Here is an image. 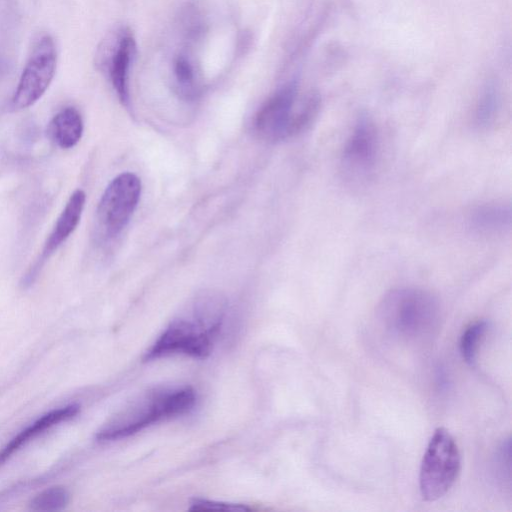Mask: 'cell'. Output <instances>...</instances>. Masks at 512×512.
Here are the masks:
<instances>
[{
	"label": "cell",
	"mask_w": 512,
	"mask_h": 512,
	"mask_svg": "<svg viewBox=\"0 0 512 512\" xmlns=\"http://www.w3.org/2000/svg\"><path fill=\"white\" fill-rule=\"evenodd\" d=\"M226 300L219 294L204 293L190 307L174 318L150 349L146 361L171 354L194 358L207 357L222 328Z\"/></svg>",
	"instance_id": "1"
},
{
	"label": "cell",
	"mask_w": 512,
	"mask_h": 512,
	"mask_svg": "<svg viewBox=\"0 0 512 512\" xmlns=\"http://www.w3.org/2000/svg\"><path fill=\"white\" fill-rule=\"evenodd\" d=\"M377 315L386 332L397 339L414 342L433 333L439 322L440 307L430 292L404 287L385 294Z\"/></svg>",
	"instance_id": "2"
},
{
	"label": "cell",
	"mask_w": 512,
	"mask_h": 512,
	"mask_svg": "<svg viewBox=\"0 0 512 512\" xmlns=\"http://www.w3.org/2000/svg\"><path fill=\"white\" fill-rule=\"evenodd\" d=\"M195 400V392L189 386L150 390L124 408L96 438L114 441L128 437L163 419L188 412Z\"/></svg>",
	"instance_id": "3"
},
{
	"label": "cell",
	"mask_w": 512,
	"mask_h": 512,
	"mask_svg": "<svg viewBox=\"0 0 512 512\" xmlns=\"http://www.w3.org/2000/svg\"><path fill=\"white\" fill-rule=\"evenodd\" d=\"M317 108L318 103L313 97L297 105V89L290 84L274 93L260 107L254 127L267 140H283L305 130Z\"/></svg>",
	"instance_id": "4"
},
{
	"label": "cell",
	"mask_w": 512,
	"mask_h": 512,
	"mask_svg": "<svg viewBox=\"0 0 512 512\" xmlns=\"http://www.w3.org/2000/svg\"><path fill=\"white\" fill-rule=\"evenodd\" d=\"M461 468V455L451 433L437 428L424 452L419 488L425 501H436L443 497L455 483Z\"/></svg>",
	"instance_id": "5"
},
{
	"label": "cell",
	"mask_w": 512,
	"mask_h": 512,
	"mask_svg": "<svg viewBox=\"0 0 512 512\" xmlns=\"http://www.w3.org/2000/svg\"><path fill=\"white\" fill-rule=\"evenodd\" d=\"M140 194L141 181L131 172L121 173L109 183L96 210L101 238L110 240L122 232L137 207Z\"/></svg>",
	"instance_id": "6"
},
{
	"label": "cell",
	"mask_w": 512,
	"mask_h": 512,
	"mask_svg": "<svg viewBox=\"0 0 512 512\" xmlns=\"http://www.w3.org/2000/svg\"><path fill=\"white\" fill-rule=\"evenodd\" d=\"M380 154L377 128L367 118H361L345 142L341 154V174L353 187L369 183L376 171Z\"/></svg>",
	"instance_id": "7"
},
{
	"label": "cell",
	"mask_w": 512,
	"mask_h": 512,
	"mask_svg": "<svg viewBox=\"0 0 512 512\" xmlns=\"http://www.w3.org/2000/svg\"><path fill=\"white\" fill-rule=\"evenodd\" d=\"M57 66L54 39L43 34L35 41L12 97L15 109H25L36 103L50 86Z\"/></svg>",
	"instance_id": "8"
},
{
	"label": "cell",
	"mask_w": 512,
	"mask_h": 512,
	"mask_svg": "<svg viewBox=\"0 0 512 512\" xmlns=\"http://www.w3.org/2000/svg\"><path fill=\"white\" fill-rule=\"evenodd\" d=\"M136 56V43L127 29H118L100 45L96 65L107 74L119 99L127 104L129 100L128 81Z\"/></svg>",
	"instance_id": "9"
},
{
	"label": "cell",
	"mask_w": 512,
	"mask_h": 512,
	"mask_svg": "<svg viewBox=\"0 0 512 512\" xmlns=\"http://www.w3.org/2000/svg\"><path fill=\"white\" fill-rule=\"evenodd\" d=\"M86 201V194L83 190L78 189L69 197L63 211L59 215L55 226L47 238L42 249L41 255L36 261L33 268L25 277V285H30L44 262L57 250L63 242L72 234L80 222L81 215Z\"/></svg>",
	"instance_id": "10"
},
{
	"label": "cell",
	"mask_w": 512,
	"mask_h": 512,
	"mask_svg": "<svg viewBox=\"0 0 512 512\" xmlns=\"http://www.w3.org/2000/svg\"><path fill=\"white\" fill-rule=\"evenodd\" d=\"M469 228L481 235L506 231L511 224V209L503 203L489 202L475 206L468 215Z\"/></svg>",
	"instance_id": "11"
},
{
	"label": "cell",
	"mask_w": 512,
	"mask_h": 512,
	"mask_svg": "<svg viewBox=\"0 0 512 512\" xmlns=\"http://www.w3.org/2000/svg\"><path fill=\"white\" fill-rule=\"evenodd\" d=\"M80 407L77 404L55 409L40 417L29 427L15 436L0 452V463L6 461L14 452L31 439L45 430L63 421L69 420L78 414Z\"/></svg>",
	"instance_id": "12"
},
{
	"label": "cell",
	"mask_w": 512,
	"mask_h": 512,
	"mask_svg": "<svg viewBox=\"0 0 512 512\" xmlns=\"http://www.w3.org/2000/svg\"><path fill=\"white\" fill-rule=\"evenodd\" d=\"M171 73L179 93L186 98L195 97L201 88V67L194 57L179 51L172 57Z\"/></svg>",
	"instance_id": "13"
},
{
	"label": "cell",
	"mask_w": 512,
	"mask_h": 512,
	"mask_svg": "<svg viewBox=\"0 0 512 512\" xmlns=\"http://www.w3.org/2000/svg\"><path fill=\"white\" fill-rule=\"evenodd\" d=\"M52 140L63 149L74 147L83 134V120L77 109L66 107L59 111L48 127Z\"/></svg>",
	"instance_id": "14"
},
{
	"label": "cell",
	"mask_w": 512,
	"mask_h": 512,
	"mask_svg": "<svg viewBox=\"0 0 512 512\" xmlns=\"http://www.w3.org/2000/svg\"><path fill=\"white\" fill-rule=\"evenodd\" d=\"M487 330V321L480 319L471 322L463 331L459 348L462 358L467 364L474 365L476 362L481 343L484 340Z\"/></svg>",
	"instance_id": "15"
},
{
	"label": "cell",
	"mask_w": 512,
	"mask_h": 512,
	"mask_svg": "<svg viewBox=\"0 0 512 512\" xmlns=\"http://www.w3.org/2000/svg\"><path fill=\"white\" fill-rule=\"evenodd\" d=\"M68 502V491L63 487L55 486L37 494L29 506L34 511H58L65 508Z\"/></svg>",
	"instance_id": "16"
},
{
	"label": "cell",
	"mask_w": 512,
	"mask_h": 512,
	"mask_svg": "<svg viewBox=\"0 0 512 512\" xmlns=\"http://www.w3.org/2000/svg\"><path fill=\"white\" fill-rule=\"evenodd\" d=\"M189 510L192 511H225V512H243L250 511L251 508L243 504L225 503L210 501L206 499H194Z\"/></svg>",
	"instance_id": "17"
}]
</instances>
